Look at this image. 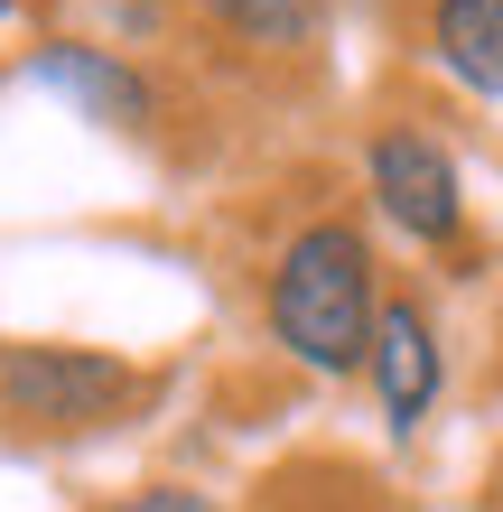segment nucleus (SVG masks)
Masks as SVG:
<instances>
[{"instance_id":"nucleus-4","label":"nucleus","mask_w":503,"mask_h":512,"mask_svg":"<svg viewBox=\"0 0 503 512\" xmlns=\"http://www.w3.org/2000/svg\"><path fill=\"white\" fill-rule=\"evenodd\" d=\"M373 382H382V410H392V429L410 438L429 419V401H438V326H429V308H410V298H382V317H373Z\"/></svg>"},{"instance_id":"nucleus-7","label":"nucleus","mask_w":503,"mask_h":512,"mask_svg":"<svg viewBox=\"0 0 503 512\" xmlns=\"http://www.w3.org/2000/svg\"><path fill=\"white\" fill-rule=\"evenodd\" d=\"M205 19H224L252 47H308L327 28V0H205Z\"/></svg>"},{"instance_id":"nucleus-1","label":"nucleus","mask_w":503,"mask_h":512,"mask_svg":"<svg viewBox=\"0 0 503 512\" xmlns=\"http://www.w3.org/2000/svg\"><path fill=\"white\" fill-rule=\"evenodd\" d=\"M373 243L354 224H299L271 270V336L299 354L308 373H354L373 354Z\"/></svg>"},{"instance_id":"nucleus-8","label":"nucleus","mask_w":503,"mask_h":512,"mask_svg":"<svg viewBox=\"0 0 503 512\" xmlns=\"http://www.w3.org/2000/svg\"><path fill=\"white\" fill-rule=\"evenodd\" d=\"M103 512H215L205 494H187V485H150V494H131V503H103Z\"/></svg>"},{"instance_id":"nucleus-9","label":"nucleus","mask_w":503,"mask_h":512,"mask_svg":"<svg viewBox=\"0 0 503 512\" xmlns=\"http://www.w3.org/2000/svg\"><path fill=\"white\" fill-rule=\"evenodd\" d=\"M0 19H10V0H0Z\"/></svg>"},{"instance_id":"nucleus-2","label":"nucleus","mask_w":503,"mask_h":512,"mask_svg":"<svg viewBox=\"0 0 503 512\" xmlns=\"http://www.w3.org/2000/svg\"><path fill=\"white\" fill-rule=\"evenodd\" d=\"M122 401H140V373L94 345H10L0 354V419H19L38 438L103 429Z\"/></svg>"},{"instance_id":"nucleus-3","label":"nucleus","mask_w":503,"mask_h":512,"mask_svg":"<svg viewBox=\"0 0 503 512\" xmlns=\"http://www.w3.org/2000/svg\"><path fill=\"white\" fill-rule=\"evenodd\" d=\"M373 196H382V215L401 233H420V243H457V224H466L457 168H448V149L429 131H382L373 140Z\"/></svg>"},{"instance_id":"nucleus-6","label":"nucleus","mask_w":503,"mask_h":512,"mask_svg":"<svg viewBox=\"0 0 503 512\" xmlns=\"http://www.w3.org/2000/svg\"><path fill=\"white\" fill-rule=\"evenodd\" d=\"M429 47L466 94H503V0H438Z\"/></svg>"},{"instance_id":"nucleus-5","label":"nucleus","mask_w":503,"mask_h":512,"mask_svg":"<svg viewBox=\"0 0 503 512\" xmlns=\"http://www.w3.org/2000/svg\"><path fill=\"white\" fill-rule=\"evenodd\" d=\"M28 84L66 94L84 122H140V112H150V84H140L122 56H103V47H38L28 56Z\"/></svg>"}]
</instances>
